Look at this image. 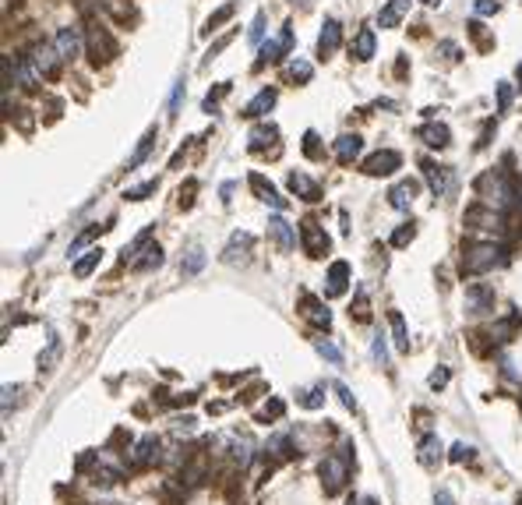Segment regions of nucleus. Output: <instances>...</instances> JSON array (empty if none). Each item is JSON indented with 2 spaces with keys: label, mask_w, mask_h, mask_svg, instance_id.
<instances>
[{
  "label": "nucleus",
  "mask_w": 522,
  "mask_h": 505,
  "mask_svg": "<svg viewBox=\"0 0 522 505\" xmlns=\"http://www.w3.org/2000/svg\"><path fill=\"white\" fill-rule=\"evenodd\" d=\"M508 261V251L494 241H483V244H470L463 251V273L476 276V273H490V269H498V265Z\"/></svg>",
  "instance_id": "f257e3e1"
},
{
  "label": "nucleus",
  "mask_w": 522,
  "mask_h": 505,
  "mask_svg": "<svg viewBox=\"0 0 522 505\" xmlns=\"http://www.w3.org/2000/svg\"><path fill=\"white\" fill-rule=\"evenodd\" d=\"M476 195L490 205V209H508V205L515 201V184L508 181V177L501 173V170H487L480 181H476Z\"/></svg>",
  "instance_id": "f03ea898"
},
{
  "label": "nucleus",
  "mask_w": 522,
  "mask_h": 505,
  "mask_svg": "<svg viewBox=\"0 0 522 505\" xmlns=\"http://www.w3.org/2000/svg\"><path fill=\"white\" fill-rule=\"evenodd\" d=\"M318 473H321L325 495H339V491L346 488V481H350V442L343 445V453L325 456L321 466H318Z\"/></svg>",
  "instance_id": "7ed1b4c3"
},
{
  "label": "nucleus",
  "mask_w": 522,
  "mask_h": 505,
  "mask_svg": "<svg viewBox=\"0 0 522 505\" xmlns=\"http://www.w3.org/2000/svg\"><path fill=\"white\" fill-rule=\"evenodd\" d=\"M120 53V46H117V39L110 36V28L103 25V21H96L92 18L88 21V57H92V64H110L113 57Z\"/></svg>",
  "instance_id": "20e7f679"
},
{
  "label": "nucleus",
  "mask_w": 522,
  "mask_h": 505,
  "mask_svg": "<svg viewBox=\"0 0 522 505\" xmlns=\"http://www.w3.org/2000/svg\"><path fill=\"white\" fill-rule=\"evenodd\" d=\"M466 311L470 315H490L494 311V290L483 283H470L466 286Z\"/></svg>",
  "instance_id": "39448f33"
},
{
  "label": "nucleus",
  "mask_w": 522,
  "mask_h": 505,
  "mask_svg": "<svg viewBox=\"0 0 522 505\" xmlns=\"http://www.w3.org/2000/svg\"><path fill=\"white\" fill-rule=\"evenodd\" d=\"M290 46H293V28H290V25H283V32L275 36L272 43H265V46H261V57L254 61V68H265V64H272V61H279L283 53H290Z\"/></svg>",
  "instance_id": "423d86ee"
},
{
  "label": "nucleus",
  "mask_w": 522,
  "mask_h": 505,
  "mask_svg": "<svg viewBox=\"0 0 522 505\" xmlns=\"http://www.w3.org/2000/svg\"><path fill=\"white\" fill-rule=\"evenodd\" d=\"M53 46H57V53H60V61H74V57L81 53V32H78V25H64V28H57Z\"/></svg>",
  "instance_id": "0eeeda50"
},
{
  "label": "nucleus",
  "mask_w": 522,
  "mask_h": 505,
  "mask_svg": "<svg viewBox=\"0 0 522 505\" xmlns=\"http://www.w3.org/2000/svg\"><path fill=\"white\" fill-rule=\"evenodd\" d=\"M399 166H403V156H399L395 148H381V152H374L371 159L363 163V173L367 177H385V173H392Z\"/></svg>",
  "instance_id": "6e6552de"
},
{
  "label": "nucleus",
  "mask_w": 522,
  "mask_h": 505,
  "mask_svg": "<svg viewBox=\"0 0 522 505\" xmlns=\"http://www.w3.org/2000/svg\"><path fill=\"white\" fill-rule=\"evenodd\" d=\"M423 173H427V184H431L434 198H445V195L452 191V166H438V163L427 159V163H423Z\"/></svg>",
  "instance_id": "1a4fd4ad"
},
{
  "label": "nucleus",
  "mask_w": 522,
  "mask_h": 505,
  "mask_svg": "<svg viewBox=\"0 0 522 505\" xmlns=\"http://www.w3.org/2000/svg\"><path fill=\"white\" fill-rule=\"evenodd\" d=\"M339 43H343V28H339V21H335V18H328L321 25V36H318V57H321V61H328V57L339 50Z\"/></svg>",
  "instance_id": "9d476101"
},
{
  "label": "nucleus",
  "mask_w": 522,
  "mask_h": 505,
  "mask_svg": "<svg viewBox=\"0 0 522 505\" xmlns=\"http://www.w3.org/2000/svg\"><path fill=\"white\" fill-rule=\"evenodd\" d=\"M300 237H303V251L311 258H321L328 251V233L318 230V223H303L300 226Z\"/></svg>",
  "instance_id": "9b49d317"
},
{
  "label": "nucleus",
  "mask_w": 522,
  "mask_h": 505,
  "mask_svg": "<svg viewBox=\"0 0 522 505\" xmlns=\"http://www.w3.org/2000/svg\"><path fill=\"white\" fill-rule=\"evenodd\" d=\"M32 64H36V71H39L43 78H53V75H57V64H60V53H57V46L39 43V46L32 50Z\"/></svg>",
  "instance_id": "f8f14e48"
},
{
  "label": "nucleus",
  "mask_w": 522,
  "mask_h": 505,
  "mask_svg": "<svg viewBox=\"0 0 522 505\" xmlns=\"http://www.w3.org/2000/svg\"><path fill=\"white\" fill-rule=\"evenodd\" d=\"M416 191H420L416 181H399V184L388 191V205H392V209H399V212H406L410 205H413V198H416Z\"/></svg>",
  "instance_id": "ddd939ff"
},
{
  "label": "nucleus",
  "mask_w": 522,
  "mask_h": 505,
  "mask_svg": "<svg viewBox=\"0 0 522 505\" xmlns=\"http://www.w3.org/2000/svg\"><path fill=\"white\" fill-rule=\"evenodd\" d=\"M251 188H254V195H258V198H261L265 205H272V209H279V212H283L286 205H290V201H286V198H283L279 191H275V188H272V184L265 181L261 173H251Z\"/></svg>",
  "instance_id": "4468645a"
},
{
  "label": "nucleus",
  "mask_w": 522,
  "mask_h": 505,
  "mask_svg": "<svg viewBox=\"0 0 522 505\" xmlns=\"http://www.w3.org/2000/svg\"><path fill=\"white\" fill-rule=\"evenodd\" d=\"M300 304H303V315L311 318V321L318 325V329H332V311H328V308L318 301V297L303 293V297H300Z\"/></svg>",
  "instance_id": "2eb2a0df"
},
{
  "label": "nucleus",
  "mask_w": 522,
  "mask_h": 505,
  "mask_svg": "<svg viewBox=\"0 0 522 505\" xmlns=\"http://www.w3.org/2000/svg\"><path fill=\"white\" fill-rule=\"evenodd\" d=\"M325 293L328 297H339V293H346V283H350V265L346 261H332V269H328V276H325Z\"/></svg>",
  "instance_id": "dca6fc26"
},
{
  "label": "nucleus",
  "mask_w": 522,
  "mask_h": 505,
  "mask_svg": "<svg viewBox=\"0 0 522 505\" xmlns=\"http://www.w3.org/2000/svg\"><path fill=\"white\" fill-rule=\"evenodd\" d=\"M416 138H420L423 145H431V148L452 145V131H448L445 124H423V128H416Z\"/></svg>",
  "instance_id": "f3484780"
},
{
  "label": "nucleus",
  "mask_w": 522,
  "mask_h": 505,
  "mask_svg": "<svg viewBox=\"0 0 522 505\" xmlns=\"http://www.w3.org/2000/svg\"><path fill=\"white\" fill-rule=\"evenodd\" d=\"M268 233L279 241L283 251H293V248H297V233H293V226H290L283 216H272V219H268Z\"/></svg>",
  "instance_id": "a211bd4d"
},
{
  "label": "nucleus",
  "mask_w": 522,
  "mask_h": 505,
  "mask_svg": "<svg viewBox=\"0 0 522 505\" xmlns=\"http://www.w3.org/2000/svg\"><path fill=\"white\" fill-rule=\"evenodd\" d=\"M410 4H413V0H388V4L381 8V14H378V25H381V28H395L399 21L406 18Z\"/></svg>",
  "instance_id": "6ab92c4d"
},
{
  "label": "nucleus",
  "mask_w": 522,
  "mask_h": 505,
  "mask_svg": "<svg viewBox=\"0 0 522 505\" xmlns=\"http://www.w3.org/2000/svg\"><path fill=\"white\" fill-rule=\"evenodd\" d=\"M360 148H363V138H360V135H343L339 141H335V159H339L343 166H350V163L360 156Z\"/></svg>",
  "instance_id": "aec40b11"
},
{
  "label": "nucleus",
  "mask_w": 522,
  "mask_h": 505,
  "mask_svg": "<svg viewBox=\"0 0 522 505\" xmlns=\"http://www.w3.org/2000/svg\"><path fill=\"white\" fill-rule=\"evenodd\" d=\"M159 438L156 435H145L141 442H138V449H134V463L138 466H152V463H159Z\"/></svg>",
  "instance_id": "412c9836"
},
{
  "label": "nucleus",
  "mask_w": 522,
  "mask_h": 505,
  "mask_svg": "<svg viewBox=\"0 0 522 505\" xmlns=\"http://www.w3.org/2000/svg\"><path fill=\"white\" fill-rule=\"evenodd\" d=\"M290 191H293L297 198H303V201H318V198H321L318 184L311 181V177H303V173H290Z\"/></svg>",
  "instance_id": "4be33fe9"
},
{
  "label": "nucleus",
  "mask_w": 522,
  "mask_h": 505,
  "mask_svg": "<svg viewBox=\"0 0 522 505\" xmlns=\"http://www.w3.org/2000/svg\"><path fill=\"white\" fill-rule=\"evenodd\" d=\"M248 248H251V233H233L230 248L223 251V261H226V265H237V261H243V258H248V255H243Z\"/></svg>",
  "instance_id": "5701e85b"
},
{
  "label": "nucleus",
  "mask_w": 522,
  "mask_h": 505,
  "mask_svg": "<svg viewBox=\"0 0 522 505\" xmlns=\"http://www.w3.org/2000/svg\"><path fill=\"white\" fill-rule=\"evenodd\" d=\"M156 138H159V131H156V128H148V131H145V138H141V145L134 148V156L128 159V170H138V166L148 159V152L156 148Z\"/></svg>",
  "instance_id": "b1692460"
},
{
  "label": "nucleus",
  "mask_w": 522,
  "mask_h": 505,
  "mask_svg": "<svg viewBox=\"0 0 522 505\" xmlns=\"http://www.w3.org/2000/svg\"><path fill=\"white\" fill-rule=\"evenodd\" d=\"M353 57L357 61H371L374 57V28H360V36L353 43Z\"/></svg>",
  "instance_id": "393cba45"
},
{
  "label": "nucleus",
  "mask_w": 522,
  "mask_h": 505,
  "mask_svg": "<svg viewBox=\"0 0 522 505\" xmlns=\"http://www.w3.org/2000/svg\"><path fill=\"white\" fill-rule=\"evenodd\" d=\"M275 138H279V128H275V124H258L251 131V152H261V148L272 145Z\"/></svg>",
  "instance_id": "a878e982"
},
{
  "label": "nucleus",
  "mask_w": 522,
  "mask_h": 505,
  "mask_svg": "<svg viewBox=\"0 0 522 505\" xmlns=\"http://www.w3.org/2000/svg\"><path fill=\"white\" fill-rule=\"evenodd\" d=\"M441 459V438L438 435H427L423 442H420V463L423 466H434Z\"/></svg>",
  "instance_id": "bb28decb"
},
{
  "label": "nucleus",
  "mask_w": 522,
  "mask_h": 505,
  "mask_svg": "<svg viewBox=\"0 0 522 505\" xmlns=\"http://www.w3.org/2000/svg\"><path fill=\"white\" fill-rule=\"evenodd\" d=\"M275 106V88H261V92L248 103V110H243V113H248V117H261V113H268Z\"/></svg>",
  "instance_id": "cd10ccee"
},
{
  "label": "nucleus",
  "mask_w": 522,
  "mask_h": 505,
  "mask_svg": "<svg viewBox=\"0 0 522 505\" xmlns=\"http://www.w3.org/2000/svg\"><path fill=\"white\" fill-rule=\"evenodd\" d=\"M18 78H21V85H25V88H39L43 75L36 71L32 57H18Z\"/></svg>",
  "instance_id": "c85d7f7f"
},
{
  "label": "nucleus",
  "mask_w": 522,
  "mask_h": 505,
  "mask_svg": "<svg viewBox=\"0 0 522 505\" xmlns=\"http://www.w3.org/2000/svg\"><path fill=\"white\" fill-rule=\"evenodd\" d=\"M233 14H237V0H230V4H223V8L216 11V14H208V21H205V28H201V32H205V36L219 32V25H223V21H230Z\"/></svg>",
  "instance_id": "c756f323"
},
{
  "label": "nucleus",
  "mask_w": 522,
  "mask_h": 505,
  "mask_svg": "<svg viewBox=\"0 0 522 505\" xmlns=\"http://www.w3.org/2000/svg\"><path fill=\"white\" fill-rule=\"evenodd\" d=\"M297 399H300L303 410H321V406H325V385H314V389H300Z\"/></svg>",
  "instance_id": "7c9ffc66"
},
{
  "label": "nucleus",
  "mask_w": 522,
  "mask_h": 505,
  "mask_svg": "<svg viewBox=\"0 0 522 505\" xmlns=\"http://www.w3.org/2000/svg\"><path fill=\"white\" fill-rule=\"evenodd\" d=\"M388 321H392V333H395V346L399 350H410V333H406V321L399 311H388Z\"/></svg>",
  "instance_id": "2f4dec72"
},
{
  "label": "nucleus",
  "mask_w": 522,
  "mask_h": 505,
  "mask_svg": "<svg viewBox=\"0 0 522 505\" xmlns=\"http://www.w3.org/2000/svg\"><path fill=\"white\" fill-rule=\"evenodd\" d=\"M141 255H145V258L134 261V269H159V265H163V248H159V244H148Z\"/></svg>",
  "instance_id": "473e14b6"
},
{
  "label": "nucleus",
  "mask_w": 522,
  "mask_h": 505,
  "mask_svg": "<svg viewBox=\"0 0 522 505\" xmlns=\"http://www.w3.org/2000/svg\"><path fill=\"white\" fill-rule=\"evenodd\" d=\"M268 453H272L275 459H286V456H293V438H290V435H275V438L268 442Z\"/></svg>",
  "instance_id": "72a5a7b5"
},
{
  "label": "nucleus",
  "mask_w": 522,
  "mask_h": 505,
  "mask_svg": "<svg viewBox=\"0 0 522 505\" xmlns=\"http://www.w3.org/2000/svg\"><path fill=\"white\" fill-rule=\"evenodd\" d=\"M251 456H254V445H251V438H237L233 442V459H237V466L243 470L251 463Z\"/></svg>",
  "instance_id": "f704fd0d"
},
{
  "label": "nucleus",
  "mask_w": 522,
  "mask_h": 505,
  "mask_svg": "<svg viewBox=\"0 0 522 505\" xmlns=\"http://www.w3.org/2000/svg\"><path fill=\"white\" fill-rule=\"evenodd\" d=\"M99 258H103V251H99V248H92V251H88V255H85L78 265H74V276H78V279H85V276H88V273L99 265Z\"/></svg>",
  "instance_id": "c9c22d12"
},
{
  "label": "nucleus",
  "mask_w": 522,
  "mask_h": 505,
  "mask_svg": "<svg viewBox=\"0 0 522 505\" xmlns=\"http://www.w3.org/2000/svg\"><path fill=\"white\" fill-rule=\"evenodd\" d=\"M201 265H205V251H201V248H191L180 269H183V276H194V273H201Z\"/></svg>",
  "instance_id": "e433bc0d"
},
{
  "label": "nucleus",
  "mask_w": 522,
  "mask_h": 505,
  "mask_svg": "<svg viewBox=\"0 0 522 505\" xmlns=\"http://www.w3.org/2000/svg\"><path fill=\"white\" fill-rule=\"evenodd\" d=\"M283 410H286V406H283V399H268V403L258 410V421H279V417H283Z\"/></svg>",
  "instance_id": "4c0bfd02"
},
{
  "label": "nucleus",
  "mask_w": 522,
  "mask_h": 505,
  "mask_svg": "<svg viewBox=\"0 0 522 505\" xmlns=\"http://www.w3.org/2000/svg\"><path fill=\"white\" fill-rule=\"evenodd\" d=\"M413 237H416V226H413V223H406V226H399V230L392 233V248H406V244L413 241Z\"/></svg>",
  "instance_id": "58836bf2"
},
{
  "label": "nucleus",
  "mask_w": 522,
  "mask_h": 505,
  "mask_svg": "<svg viewBox=\"0 0 522 505\" xmlns=\"http://www.w3.org/2000/svg\"><path fill=\"white\" fill-rule=\"evenodd\" d=\"M314 350L321 353V357H325L328 364H343V353H339V350H335V346H332L328 339H318V343H314Z\"/></svg>",
  "instance_id": "ea45409f"
},
{
  "label": "nucleus",
  "mask_w": 522,
  "mask_h": 505,
  "mask_svg": "<svg viewBox=\"0 0 522 505\" xmlns=\"http://www.w3.org/2000/svg\"><path fill=\"white\" fill-rule=\"evenodd\" d=\"M286 75H290V81H311V64H307V61H293L286 68Z\"/></svg>",
  "instance_id": "a19ab883"
},
{
  "label": "nucleus",
  "mask_w": 522,
  "mask_h": 505,
  "mask_svg": "<svg viewBox=\"0 0 522 505\" xmlns=\"http://www.w3.org/2000/svg\"><path fill=\"white\" fill-rule=\"evenodd\" d=\"M156 181H148V184H138V188H128L124 191V198H131V201H141V198H148V195H156Z\"/></svg>",
  "instance_id": "79ce46f5"
},
{
  "label": "nucleus",
  "mask_w": 522,
  "mask_h": 505,
  "mask_svg": "<svg viewBox=\"0 0 522 505\" xmlns=\"http://www.w3.org/2000/svg\"><path fill=\"white\" fill-rule=\"evenodd\" d=\"M353 311H357V321H371V304H367V293H363V290L357 293V308H353ZM353 311H350V315H353Z\"/></svg>",
  "instance_id": "37998d69"
},
{
  "label": "nucleus",
  "mask_w": 522,
  "mask_h": 505,
  "mask_svg": "<svg viewBox=\"0 0 522 505\" xmlns=\"http://www.w3.org/2000/svg\"><path fill=\"white\" fill-rule=\"evenodd\" d=\"M303 156L321 159V148H318V135H314V131H307V135H303Z\"/></svg>",
  "instance_id": "c03bdc74"
},
{
  "label": "nucleus",
  "mask_w": 522,
  "mask_h": 505,
  "mask_svg": "<svg viewBox=\"0 0 522 505\" xmlns=\"http://www.w3.org/2000/svg\"><path fill=\"white\" fill-rule=\"evenodd\" d=\"M261 36H265V11H258V14H254V21H251V32H248V39H251V43H261Z\"/></svg>",
  "instance_id": "a18cd8bd"
},
{
  "label": "nucleus",
  "mask_w": 522,
  "mask_h": 505,
  "mask_svg": "<svg viewBox=\"0 0 522 505\" xmlns=\"http://www.w3.org/2000/svg\"><path fill=\"white\" fill-rule=\"evenodd\" d=\"M226 92H230V81H223V85L216 88V92H208V96H205V110L212 113V110H216V103H219V99H223Z\"/></svg>",
  "instance_id": "49530a36"
},
{
  "label": "nucleus",
  "mask_w": 522,
  "mask_h": 505,
  "mask_svg": "<svg viewBox=\"0 0 522 505\" xmlns=\"http://www.w3.org/2000/svg\"><path fill=\"white\" fill-rule=\"evenodd\" d=\"M508 106H512V85H508V81H501V85H498V110L505 113Z\"/></svg>",
  "instance_id": "de8ad7c7"
},
{
  "label": "nucleus",
  "mask_w": 522,
  "mask_h": 505,
  "mask_svg": "<svg viewBox=\"0 0 522 505\" xmlns=\"http://www.w3.org/2000/svg\"><path fill=\"white\" fill-rule=\"evenodd\" d=\"M332 389H335V393H339V399H343V406H346V410H357V399H353V393L346 389V385H343V382H335V385H332Z\"/></svg>",
  "instance_id": "09e8293b"
},
{
  "label": "nucleus",
  "mask_w": 522,
  "mask_h": 505,
  "mask_svg": "<svg viewBox=\"0 0 522 505\" xmlns=\"http://www.w3.org/2000/svg\"><path fill=\"white\" fill-rule=\"evenodd\" d=\"M470 456H473L470 445H463V442H455V445H452V463H466Z\"/></svg>",
  "instance_id": "8fccbe9b"
},
{
  "label": "nucleus",
  "mask_w": 522,
  "mask_h": 505,
  "mask_svg": "<svg viewBox=\"0 0 522 505\" xmlns=\"http://www.w3.org/2000/svg\"><path fill=\"white\" fill-rule=\"evenodd\" d=\"M427 385H431V389H445V385H448V368H438V371H431V378H427Z\"/></svg>",
  "instance_id": "3c124183"
},
{
  "label": "nucleus",
  "mask_w": 522,
  "mask_h": 505,
  "mask_svg": "<svg viewBox=\"0 0 522 505\" xmlns=\"http://www.w3.org/2000/svg\"><path fill=\"white\" fill-rule=\"evenodd\" d=\"M371 353H374V361H381V364L388 361V346H385V336H381V333L374 336V346H371Z\"/></svg>",
  "instance_id": "603ef678"
},
{
  "label": "nucleus",
  "mask_w": 522,
  "mask_h": 505,
  "mask_svg": "<svg viewBox=\"0 0 522 505\" xmlns=\"http://www.w3.org/2000/svg\"><path fill=\"white\" fill-rule=\"evenodd\" d=\"M230 39H233V32H230V36H223V39H219L216 46H208V53H205V64H208V61H216V57H219V53H223V50L230 46Z\"/></svg>",
  "instance_id": "864d4df0"
},
{
  "label": "nucleus",
  "mask_w": 522,
  "mask_h": 505,
  "mask_svg": "<svg viewBox=\"0 0 522 505\" xmlns=\"http://www.w3.org/2000/svg\"><path fill=\"white\" fill-rule=\"evenodd\" d=\"M476 14H498L501 11V4H498V0H476Z\"/></svg>",
  "instance_id": "5fc2aeb1"
},
{
  "label": "nucleus",
  "mask_w": 522,
  "mask_h": 505,
  "mask_svg": "<svg viewBox=\"0 0 522 505\" xmlns=\"http://www.w3.org/2000/svg\"><path fill=\"white\" fill-rule=\"evenodd\" d=\"M180 99H183V78H180V81H177V88H173V99H170V110H173V113H170V117H177Z\"/></svg>",
  "instance_id": "6e6d98bb"
},
{
  "label": "nucleus",
  "mask_w": 522,
  "mask_h": 505,
  "mask_svg": "<svg viewBox=\"0 0 522 505\" xmlns=\"http://www.w3.org/2000/svg\"><path fill=\"white\" fill-rule=\"evenodd\" d=\"M438 50H441V53L448 57V61H459V46H455V43H441Z\"/></svg>",
  "instance_id": "4d7b16f0"
},
{
  "label": "nucleus",
  "mask_w": 522,
  "mask_h": 505,
  "mask_svg": "<svg viewBox=\"0 0 522 505\" xmlns=\"http://www.w3.org/2000/svg\"><path fill=\"white\" fill-rule=\"evenodd\" d=\"M434 505H455V498H452V495H448V491L441 488V491L434 495Z\"/></svg>",
  "instance_id": "13d9d810"
},
{
  "label": "nucleus",
  "mask_w": 522,
  "mask_h": 505,
  "mask_svg": "<svg viewBox=\"0 0 522 505\" xmlns=\"http://www.w3.org/2000/svg\"><path fill=\"white\" fill-rule=\"evenodd\" d=\"M293 4H300V8H311V4H314V0H293Z\"/></svg>",
  "instance_id": "bf43d9fd"
},
{
  "label": "nucleus",
  "mask_w": 522,
  "mask_h": 505,
  "mask_svg": "<svg viewBox=\"0 0 522 505\" xmlns=\"http://www.w3.org/2000/svg\"><path fill=\"white\" fill-rule=\"evenodd\" d=\"M360 505H378V502H374V498H363V502H360Z\"/></svg>",
  "instance_id": "052dcab7"
},
{
  "label": "nucleus",
  "mask_w": 522,
  "mask_h": 505,
  "mask_svg": "<svg viewBox=\"0 0 522 505\" xmlns=\"http://www.w3.org/2000/svg\"><path fill=\"white\" fill-rule=\"evenodd\" d=\"M423 4H431V8H434V4H441V0H423Z\"/></svg>",
  "instance_id": "680f3d73"
},
{
  "label": "nucleus",
  "mask_w": 522,
  "mask_h": 505,
  "mask_svg": "<svg viewBox=\"0 0 522 505\" xmlns=\"http://www.w3.org/2000/svg\"><path fill=\"white\" fill-rule=\"evenodd\" d=\"M519 81H522V64H519Z\"/></svg>",
  "instance_id": "e2e57ef3"
}]
</instances>
